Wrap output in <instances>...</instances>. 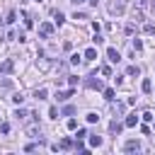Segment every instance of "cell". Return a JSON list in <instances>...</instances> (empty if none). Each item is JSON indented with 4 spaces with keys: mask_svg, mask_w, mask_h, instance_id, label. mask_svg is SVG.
<instances>
[{
    "mask_svg": "<svg viewBox=\"0 0 155 155\" xmlns=\"http://www.w3.org/2000/svg\"><path fill=\"white\" fill-rule=\"evenodd\" d=\"M126 5H128V0H109V7L107 10H109V15H116L119 17V15L126 12Z\"/></svg>",
    "mask_w": 155,
    "mask_h": 155,
    "instance_id": "6da1fadb",
    "label": "cell"
},
{
    "mask_svg": "<svg viewBox=\"0 0 155 155\" xmlns=\"http://www.w3.org/2000/svg\"><path fill=\"white\" fill-rule=\"evenodd\" d=\"M85 87H90V90H104V85H102V80H99L97 75H90V78L85 80Z\"/></svg>",
    "mask_w": 155,
    "mask_h": 155,
    "instance_id": "7a4b0ae2",
    "label": "cell"
},
{
    "mask_svg": "<svg viewBox=\"0 0 155 155\" xmlns=\"http://www.w3.org/2000/svg\"><path fill=\"white\" fill-rule=\"evenodd\" d=\"M39 34H41L44 39H48V36L53 34V24H51V22H44V24L39 27Z\"/></svg>",
    "mask_w": 155,
    "mask_h": 155,
    "instance_id": "3957f363",
    "label": "cell"
},
{
    "mask_svg": "<svg viewBox=\"0 0 155 155\" xmlns=\"http://www.w3.org/2000/svg\"><path fill=\"white\" fill-rule=\"evenodd\" d=\"M12 68H15V61H2L0 63V75H7V73H12Z\"/></svg>",
    "mask_w": 155,
    "mask_h": 155,
    "instance_id": "277c9868",
    "label": "cell"
},
{
    "mask_svg": "<svg viewBox=\"0 0 155 155\" xmlns=\"http://www.w3.org/2000/svg\"><path fill=\"white\" fill-rule=\"evenodd\" d=\"M107 58H109L111 63H119V61H121V56H119V51H116L114 46H109V48H107Z\"/></svg>",
    "mask_w": 155,
    "mask_h": 155,
    "instance_id": "5b68a950",
    "label": "cell"
},
{
    "mask_svg": "<svg viewBox=\"0 0 155 155\" xmlns=\"http://www.w3.org/2000/svg\"><path fill=\"white\" fill-rule=\"evenodd\" d=\"M124 150H126V153H133V150L138 153V150H140V143H138V140H126V145H124Z\"/></svg>",
    "mask_w": 155,
    "mask_h": 155,
    "instance_id": "8992f818",
    "label": "cell"
},
{
    "mask_svg": "<svg viewBox=\"0 0 155 155\" xmlns=\"http://www.w3.org/2000/svg\"><path fill=\"white\" fill-rule=\"evenodd\" d=\"M136 124H138V114H128L126 121H124V126H128V128H133Z\"/></svg>",
    "mask_w": 155,
    "mask_h": 155,
    "instance_id": "52a82bcc",
    "label": "cell"
},
{
    "mask_svg": "<svg viewBox=\"0 0 155 155\" xmlns=\"http://www.w3.org/2000/svg\"><path fill=\"white\" fill-rule=\"evenodd\" d=\"M27 133L31 136V138H41V128L34 124V126H27Z\"/></svg>",
    "mask_w": 155,
    "mask_h": 155,
    "instance_id": "ba28073f",
    "label": "cell"
},
{
    "mask_svg": "<svg viewBox=\"0 0 155 155\" xmlns=\"http://www.w3.org/2000/svg\"><path fill=\"white\" fill-rule=\"evenodd\" d=\"M82 58H85V61H94V58H97V48H92V46H90V48L82 53Z\"/></svg>",
    "mask_w": 155,
    "mask_h": 155,
    "instance_id": "9c48e42d",
    "label": "cell"
},
{
    "mask_svg": "<svg viewBox=\"0 0 155 155\" xmlns=\"http://www.w3.org/2000/svg\"><path fill=\"white\" fill-rule=\"evenodd\" d=\"M121 128H124V124H119L116 119H114V121L109 124V131H111V133H121Z\"/></svg>",
    "mask_w": 155,
    "mask_h": 155,
    "instance_id": "30bf717a",
    "label": "cell"
},
{
    "mask_svg": "<svg viewBox=\"0 0 155 155\" xmlns=\"http://www.w3.org/2000/svg\"><path fill=\"white\" fill-rule=\"evenodd\" d=\"M68 97H73V87H70L68 92H58V94H56V99H58V102H65Z\"/></svg>",
    "mask_w": 155,
    "mask_h": 155,
    "instance_id": "8fae6325",
    "label": "cell"
},
{
    "mask_svg": "<svg viewBox=\"0 0 155 155\" xmlns=\"http://www.w3.org/2000/svg\"><path fill=\"white\" fill-rule=\"evenodd\" d=\"M102 92H104V97H107L109 102H114V94H116V90H114V87H107V90H102Z\"/></svg>",
    "mask_w": 155,
    "mask_h": 155,
    "instance_id": "7c38bea8",
    "label": "cell"
},
{
    "mask_svg": "<svg viewBox=\"0 0 155 155\" xmlns=\"http://www.w3.org/2000/svg\"><path fill=\"white\" fill-rule=\"evenodd\" d=\"M90 145L92 148H99L102 145V136H90Z\"/></svg>",
    "mask_w": 155,
    "mask_h": 155,
    "instance_id": "4fadbf2b",
    "label": "cell"
},
{
    "mask_svg": "<svg viewBox=\"0 0 155 155\" xmlns=\"http://www.w3.org/2000/svg\"><path fill=\"white\" fill-rule=\"evenodd\" d=\"M140 90H143V92H145V94H148V92H150V90H153V82H150V80H148V78H145V80H143V85H140Z\"/></svg>",
    "mask_w": 155,
    "mask_h": 155,
    "instance_id": "5bb4252c",
    "label": "cell"
},
{
    "mask_svg": "<svg viewBox=\"0 0 155 155\" xmlns=\"http://www.w3.org/2000/svg\"><path fill=\"white\" fill-rule=\"evenodd\" d=\"M56 145H58V148H63V150H68V148L73 145V140H70V138H63V140H61V143H56Z\"/></svg>",
    "mask_w": 155,
    "mask_h": 155,
    "instance_id": "9a60e30c",
    "label": "cell"
},
{
    "mask_svg": "<svg viewBox=\"0 0 155 155\" xmlns=\"http://www.w3.org/2000/svg\"><path fill=\"white\" fill-rule=\"evenodd\" d=\"M53 22H56V24H58V27H61V24H63V22H65V17H63V15H61V12H53Z\"/></svg>",
    "mask_w": 155,
    "mask_h": 155,
    "instance_id": "2e32d148",
    "label": "cell"
},
{
    "mask_svg": "<svg viewBox=\"0 0 155 155\" xmlns=\"http://www.w3.org/2000/svg\"><path fill=\"white\" fill-rule=\"evenodd\" d=\"M34 97H36V99H46V90H44V87L34 90Z\"/></svg>",
    "mask_w": 155,
    "mask_h": 155,
    "instance_id": "e0dca14e",
    "label": "cell"
},
{
    "mask_svg": "<svg viewBox=\"0 0 155 155\" xmlns=\"http://www.w3.org/2000/svg\"><path fill=\"white\" fill-rule=\"evenodd\" d=\"M63 116H70V114H75V107L73 104H68V107H63V111H61Z\"/></svg>",
    "mask_w": 155,
    "mask_h": 155,
    "instance_id": "ac0fdd59",
    "label": "cell"
},
{
    "mask_svg": "<svg viewBox=\"0 0 155 155\" xmlns=\"http://www.w3.org/2000/svg\"><path fill=\"white\" fill-rule=\"evenodd\" d=\"M15 19H17V12H15V10H10V12H7V19H5V22H7V24H12Z\"/></svg>",
    "mask_w": 155,
    "mask_h": 155,
    "instance_id": "d6986e66",
    "label": "cell"
},
{
    "mask_svg": "<svg viewBox=\"0 0 155 155\" xmlns=\"http://www.w3.org/2000/svg\"><path fill=\"white\" fill-rule=\"evenodd\" d=\"M131 46H133V51H143V41H140V39H133Z\"/></svg>",
    "mask_w": 155,
    "mask_h": 155,
    "instance_id": "ffe728a7",
    "label": "cell"
},
{
    "mask_svg": "<svg viewBox=\"0 0 155 155\" xmlns=\"http://www.w3.org/2000/svg\"><path fill=\"white\" fill-rule=\"evenodd\" d=\"M0 87L10 90V87H12V80H10V78H2V80H0Z\"/></svg>",
    "mask_w": 155,
    "mask_h": 155,
    "instance_id": "44dd1931",
    "label": "cell"
},
{
    "mask_svg": "<svg viewBox=\"0 0 155 155\" xmlns=\"http://www.w3.org/2000/svg\"><path fill=\"white\" fill-rule=\"evenodd\" d=\"M97 121H99V116H97L94 111H90V114H87V124H97Z\"/></svg>",
    "mask_w": 155,
    "mask_h": 155,
    "instance_id": "7402d4cb",
    "label": "cell"
},
{
    "mask_svg": "<svg viewBox=\"0 0 155 155\" xmlns=\"http://www.w3.org/2000/svg\"><path fill=\"white\" fill-rule=\"evenodd\" d=\"M24 27H27V29H31V27H34V22H31V17H29L27 12H24Z\"/></svg>",
    "mask_w": 155,
    "mask_h": 155,
    "instance_id": "603a6c76",
    "label": "cell"
},
{
    "mask_svg": "<svg viewBox=\"0 0 155 155\" xmlns=\"http://www.w3.org/2000/svg\"><path fill=\"white\" fill-rule=\"evenodd\" d=\"M36 65H39V68H41V70H48V61H46V58H44V56H41V61H39V63H36Z\"/></svg>",
    "mask_w": 155,
    "mask_h": 155,
    "instance_id": "cb8c5ba5",
    "label": "cell"
},
{
    "mask_svg": "<svg viewBox=\"0 0 155 155\" xmlns=\"http://www.w3.org/2000/svg\"><path fill=\"white\" fill-rule=\"evenodd\" d=\"M126 73H128V75H138L140 70H138V65H128V68H126Z\"/></svg>",
    "mask_w": 155,
    "mask_h": 155,
    "instance_id": "d4e9b609",
    "label": "cell"
},
{
    "mask_svg": "<svg viewBox=\"0 0 155 155\" xmlns=\"http://www.w3.org/2000/svg\"><path fill=\"white\" fill-rule=\"evenodd\" d=\"M15 116H17V119H27V116H29V111H24V109H17V111H15Z\"/></svg>",
    "mask_w": 155,
    "mask_h": 155,
    "instance_id": "484cf974",
    "label": "cell"
},
{
    "mask_svg": "<svg viewBox=\"0 0 155 155\" xmlns=\"http://www.w3.org/2000/svg\"><path fill=\"white\" fill-rule=\"evenodd\" d=\"M12 102H15V104H22V102H24V97L17 92V94H12Z\"/></svg>",
    "mask_w": 155,
    "mask_h": 155,
    "instance_id": "4316f807",
    "label": "cell"
},
{
    "mask_svg": "<svg viewBox=\"0 0 155 155\" xmlns=\"http://www.w3.org/2000/svg\"><path fill=\"white\" fill-rule=\"evenodd\" d=\"M75 150H80V153H85V145H82V138H78V140H75Z\"/></svg>",
    "mask_w": 155,
    "mask_h": 155,
    "instance_id": "83f0119b",
    "label": "cell"
},
{
    "mask_svg": "<svg viewBox=\"0 0 155 155\" xmlns=\"http://www.w3.org/2000/svg\"><path fill=\"white\" fill-rule=\"evenodd\" d=\"M143 31H145V34H155V27H153V24H145Z\"/></svg>",
    "mask_w": 155,
    "mask_h": 155,
    "instance_id": "f1b7e54d",
    "label": "cell"
},
{
    "mask_svg": "<svg viewBox=\"0 0 155 155\" xmlns=\"http://www.w3.org/2000/svg\"><path fill=\"white\" fill-rule=\"evenodd\" d=\"M99 73H102V75H111V68H109V65H102Z\"/></svg>",
    "mask_w": 155,
    "mask_h": 155,
    "instance_id": "f546056e",
    "label": "cell"
},
{
    "mask_svg": "<svg viewBox=\"0 0 155 155\" xmlns=\"http://www.w3.org/2000/svg\"><path fill=\"white\" fill-rule=\"evenodd\" d=\"M68 85L75 87V85H78V78H75V75H68Z\"/></svg>",
    "mask_w": 155,
    "mask_h": 155,
    "instance_id": "4dcf8cb0",
    "label": "cell"
},
{
    "mask_svg": "<svg viewBox=\"0 0 155 155\" xmlns=\"http://www.w3.org/2000/svg\"><path fill=\"white\" fill-rule=\"evenodd\" d=\"M121 111H124V104L116 102V104H114V114H121Z\"/></svg>",
    "mask_w": 155,
    "mask_h": 155,
    "instance_id": "1f68e13d",
    "label": "cell"
},
{
    "mask_svg": "<svg viewBox=\"0 0 155 155\" xmlns=\"http://www.w3.org/2000/svg\"><path fill=\"white\" fill-rule=\"evenodd\" d=\"M48 116H51V119H58V109L51 107V109H48Z\"/></svg>",
    "mask_w": 155,
    "mask_h": 155,
    "instance_id": "d6a6232c",
    "label": "cell"
},
{
    "mask_svg": "<svg viewBox=\"0 0 155 155\" xmlns=\"http://www.w3.org/2000/svg\"><path fill=\"white\" fill-rule=\"evenodd\" d=\"M68 128L75 131V128H78V121H75V119H68Z\"/></svg>",
    "mask_w": 155,
    "mask_h": 155,
    "instance_id": "836d02e7",
    "label": "cell"
},
{
    "mask_svg": "<svg viewBox=\"0 0 155 155\" xmlns=\"http://www.w3.org/2000/svg\"><path fill=\"white\" fill-rule=\"evenodd\" d=\"M133 31H136V24L128 22V24H126V34H133Z\"/></svg>",
    "mask_w": 155,
    "mask_h": 155,
    "instance_id": "e575fe53",
    "label": "cell"
},
{
    "mask_svg": "<svg viewBox=\"0 0 155 155\" xmlns=\"http://www.w3.org/2000/svg\"><path fill=\"white\" fill-rule=\"evenodd\" d=\"M92 41H94V44H104V39L99 36V31H94V39H92Z\"/></svg>",
    "mask_w": 155,
    "mask_h": 155,
    "instance_id": "d590c367",
    "label": "cell"
},
{
    "mask_svg": "<svg viewBox=\"0 0 155 155\" xmlns=\"http://www.w3.org/2000/svg\"><path fill=\"white\" fill-rule=\"evenodd\" d=\"M153 119H155L153 111H145V114H143V121H153Z\"/></svg>",
    "mask_w": 155,
    "mask_h": 155,
    "instance_id": "8d00e7d4",
    "label": "cell"
},
{
    "mask_svg": "<svg viewBox=\"0 0 155 155\" xmlns=\"http://www.w3.org/2000/svg\"><path fill=\"white\" fill-rule=\"evenodd\" d=\"M70 63H73V65H78V63H80V56H78V53H75V56H70Z\"/></svg>",
    "mask_w": 155,
    "mask_h": 155,
    "instance_id": "74e56055",
    "label": "cell"
},
{
    "mask_svg": "<svg viewBox=\"0 0 155 155\" xmlns=\"http://www.w3.org/2000/svg\"><path fill=\"white\" fill-rule=\"evenodd\" d=\"M87 136V128H78V138H85Z\"/></svg>",
    "mask_w": 155,
    "mask_h": 155,
    "instance_id": "f35d334b",
    "label": "cell"
},
{
    "mask_svg": "<svg viewBox=\"0 0 155 155\" xmlns=\"http://www.w3.org/2000/svg\"><path fill=\"white\" fill-rule=\"evenodd\" d=\"M73 2H75V5H80V2H85V0H73Z\"/></svg>",
    "mask_w": 155,
    "mask_h": 155,
    "instance_id": "ab89813d",
    "label": "cell"
},
{
    "mask_svg": "<svg viewBox=\"0 0 155 155\" xmlns=\"http://www.w3.org/2000/svg\"><path fill=\"white\" fill-rule=\"evenodd\" d=\"M153 10H155V2H153Z\"/></svg>",
    "mask_w": 155,
    "mask_h": 155,
    "instance_id": "60d3db41",
    "label": "cell"
}]
</instances>
